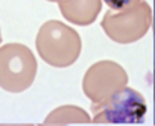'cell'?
<instances>
[{
  "mask_svg": "<svg viewBox=\"0 0 155 126\" xmlns=\"http://www.w3.org/2000/svg\"><path fill=\"white\" fill-rule=\"evenodd\" d=\"M90 114L76 105H62L52 109L44 118V124H68V123H90Z\"/></svg>",
  "mask_w": 155,
  "mask_h": 126,
  "instance_id": "52a82bcc",
  "label": "cell"
},
{
  "mask_svg": "<svg viewBox=\"0 0 155 126\" xmlns=\"http://www.w3.org/2000/svg\"><path fill=\"white\" fill-rule=\"evenodd\" d=\"M35 49L38 56L50 67L67 69L81 56L82 40L71 26L59 20H49L37 32Z\"/></svg>",
  "mask_w": 155,
  "mask_h": 126,
  "instance_id": "6da1fadb",
  "label": "cell"
},
{
  "mask_svg": "<svg viewBox=\"0 0 155 126\" xmlns=\"http://www.w3.org/2000/svg\"><path fill=\"white\" fill-rule=\"evenodd\" d=\"M94 123H141L147 112L146 99L134 88L125 87L104 105L93 108Z\"/></svg>",
  "mask_w": 155,
  "mask_h": 126,
  "instance_id": "5b68a950",
  "label": "cell"
},
{
  "mask_svg": "<svg viewBox=\"0 0 155 126\" xmlns=\"http://www.w3.org/2000/svg\"><path fill=\"white\" fill-rule=\"evenodd\" d=\"M38 62L34 52L21 43L0 47V88L8 93L29 90L37 78Z\"/></svg>",
  "mask_w": 155,
  "mask_h": 126,
  "instance_id": "7a4b0ae2",
  "label": "cell"
},
{
  "mask_svg": "<svg viewBox=\"0 0 155 126\" xmlns=\"http://www.w3.org/2000/svg\"><path fill=\"white\" fill-rule=\"evenodd\" d=\"M128 73L116 61L102 59L91 64L82 78V91L91 102V109L104 105L128 85Z\"/></svg>",
  "mask_w": 155,
  "mask_h": 126,
  "instance_id": "277c9868",
  "label": "cell"
},
{
  "mask_svg": "<svg viewBox=\"0 0 155 126\" xmlns=\"http://www.w3.org/2000/svg\"><path fill=\"white\" fill-rule=\"evenodd\" d=\"M102 2L107 3L108 8L113 11H125V9L137 6L143 0H102Z\"/></svg>",
  "mask_w": 155,
  "mask_h": 126,
  "instance_id": "ba28073f",
  "label": "cell"
},
{
  "mask_svg": "<svg viewBox=\"0 0 155 126\" xmlns=\"http://www.w3.org/2000/svg\"><path fill=\"white\" fill-rule=\"evenodd\" d=\"M47 2H53V3H65V2H70V0H47Z\"/></svg>",
  "mask_w": 155,
  "mask_h": 126,
  "instance_id": "9c48e42d",
  "label": "cell"
},
{
  "mask_svg": "<svg viewBox=\"0 0 155 126\" xmlns=\"http://www.w3.org/2000/svg\"><path fill=\"white\" fill-rule=\"evenodd\" d=\"M61 15L71 24L90 26L96 21L102 9V0H70L59 3Z\"/></svg>",
  "mask_w": 155,
  "mask_h": 126,
  "instance_id": "8992f818",
  "label": "cell"
},
{
  "mask_svg": "<svg viewBox=\"0 0 155 126\" xmlns=\"http://www.w3.org/2000/svg\"><path fill=\"white\" fill-rule=\"evenodd\" d=\"M0 43H2V29H0Z\"/></svg>",
  "mask_w": 155,
  "mask_h": 126,
  "instance_id": "30bf717a",
  "label": "cell"
},
{
  "mask_svg": "<svg viewBox=\"0 0 155 126\" xmlns=\"http://www.w3.org/2000/svg\"><path fill=\"white\" fill-rule=\"evenodd\" d=\"M152 26V8L147 2H140L137 6L125 11L110 9L101 27L105 35L117 44H132L141 40Z\"/></svg>",
  "mask_w": 155,
  "mask_h": 126,
  "instance_id": "3957f363",
  "label": "cell"
}]
</instances>
